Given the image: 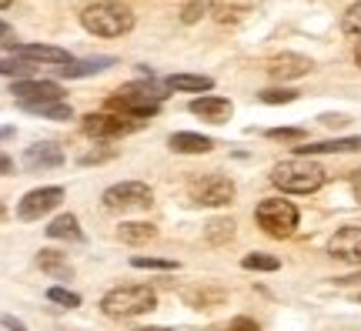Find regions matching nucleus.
Returning <instances> with one entry per match:
<instances>
[{
  "instance_id": "33",
  "label": "nucleus",
  "mask_w": 361,
  "mask_h": 331,
  "mask_svg": "<svg viewBox=\"0 0 361 331\" xmlns=\"http://www.w3.org/2000/svg\"><path fill=\"white\" fill-rule=\"evenodd\" d=\"M271 140H305V131L301 128H274L268 131Z\"/></svg>"
},
{
  "instance_id": "2",
  "label": "nucleus",
  "mask_w": 361,
  "mask_h": 331,
  "mask_svg": "<svg viewBox=\"0 0 361 331\" xmlns=\"http://www.w3.org/2000/svg\"><path fill=\"white\" fill-rule=\"evenodd\" d=\"M80 24L94 37H124L134 27V13L121 0H97L80 11Z\"/></svg>"
},
{
  "instance_id": "19",
  "label": "nucleus",
  "mask_w": 361,
  "mask_h": 331,
  "mask_svg": "<svg viewBox=\"0 0 361 331\" xmlns=\"http://www.w3.org/2000/svg\"><path fill=\"white\" fill-rule=\"evenodd\" d=\"M117 57H87V61H71L67 67H57L61 77H90V74H101L107 67H114Z\"/></svg>"
},
{
  "instance_id": "16",
  "label": "nucleus",
  "mask_w": 361,
  "mask_h": 331,
  "mask_svg": "<svg viewBox=\"0 0 361 331\" xmlns=\"http://www.w3.org/2000/svg\"><path fill=\"white\" fill-rule=\"evenodd\" d=\"M24 164L30 171H47V167H61L64 164V151L57 144H34L24 151Z\"/></svg>"
},
{
  "instance_id": "31",
  "label": "nucleus",
  "mask_w": 361,
  "mask_h": 331,
  "mask_svg": "<svg viewBox=\"0 0 361 331\" xmlns=\"http://www.w3.org/2000/svg\"><path fill=\"white\" fill-rule=\"evenodd\" d=\"M134 267H157V271H178V261H171V258H147V255H137L130 261Z\"/></svg>"
},
{
  "instance_id": "18",
  "label": "nucleus",
  "mask_w": 361,
  "mask_h": 331,
  "mask_svg": "<svg viewBox=\"0 0 361 331\" xmlns=\"http://www.w3.org/2000/svg\"><path fill=\"white\" fill-rule=\"evenodd\" d=\"M171 151L178 154H207L214 148V140L204 138V134H191V131H178V134H171Z\"/></svg>"
},
{
  "instance_id": "26",
  "label": "nucleus",
  "mask_w": 361,
  "mask_h": 331,
  "mask_svg": "<svg viewBox=\"0 0 361 331\" xmlns=\"http://www.w3.org/2000/svg\"><path fill=\"white\" fill-rule=\"evenodd\" d=\"M234 238V221L231 217H218V221H211L207 224V241L211 244H224Z\"/></svg>"
},
{
  "instance_id": "30",
  "label": "nucleus",
  "mask_w": 361,
  "mask_h": 331,
  "mask_svg": "<svg viewBox=\"0 0 361 331\" xmlns=\"http://www.w3.org/2000/svg\"><path fill=\"white\" fill-rule=\"evenodd\" d=\"M47 301H54V305H64V308H78L80 305V294L78 291H67V288H61V284H54V288H47Z\"/></svg>"
},
{
  "instance_id": "17",
  "label": "nucleus",
  "mask_w": 361,
  "mask_h": 331,
  "mask_svg": "<svg viewBox=\"0 0 361 331\" xmlns=\"http://www.w3.org/2000/svg\"><path fill=\"white\" fill-rule=\"evenodd\" d=\"M251 4L255 0H207V11H211V17L218 24H234V20H241L251 11Z\"/></svg>"
},
{
  "instance_id": "11",
  "label": "nucleus",
  "mask_w": 361,
  "mask_h": 331,
  "mask_svg": "<svg viewBox=\"0 0 361 331\" xmlns=\"http://www.w3.org/2000/svg\"><path fill=\"white\" fill-rule=\"evenodd\" d=\"M11 94L17 97V104H51V101H64V88L54 84V80H13Z\"/></svg>"
},
{
  "instance_id": "44",
  "label": "nucleus",
  "mask_w": 361,
  "mask_h": 331,
  "mask_svg": "<svg viewBox=\"0 0 361 331\" xmlns=\"http://www.w3.org/2000/svg\"><path fill=\"white\" fill-rule=\"evenodd\" d=\"M137 331H164V328H137Z\"/></svg>"
},
{
  "instance_id": "32",
  "label": "nucleus",
  "mask_w": 361,
  "mask_h": 331,
  "mask_svg": "<svg viewBox=\"0 0 361 331\" xmlns=\"http://www.w3.org/2000/svg\"><path fill=\"white\" fill-rule=\"evenodd\" d=\"M184 301L194 308H204L207 301H224V291H184Z\"/></svg>"
},
{
  "instance_id": "12",
  "label": "nucleus",
  "mask_w": 361,
  "mask_h": 331,
  "mask_svg": "<svg viewBox=\"0 0 361 331\" xmlns=\"http://www.w3.org/2000/svg\"><path fill=\"white\" fill-rule=\"evenodd\" d=\"M328 255L345 265H361V228H341L328 238Z\"/></svg>"
},
{
  "instance_id": "29",
  "label": "nucleus",
  "mask_w": 361,
  "mask_h": 331,
  "mask_svg": "<svg viewBox=\"0 0 361 331\" xmlns=\"http://www.w3.org/2000/svg\"><path fill=\"white\" fill-rule=\"evenodd\" d=\"M258 97H261V104H291V101H298V90H291V88H268V90H261Z\"/></svg>"
},
{
  "instance_id": "1",
  "label": "nucleus",
  "mask_w": 361,
  "mask_h": 331,
  "mask_svg": "<svg viewBox=\"0 0 361 331\" xmlns=\"http://www.w3.org/2000/svg\"><path fill=\"white\" fill-rule=\"evenodd\" d=\"M271 184L284 194H314L324 184V167L311 157H288L271 167Z\"/></svg>"
},
{
  "instance_id": "40",
  "label": "nucleus",
  "mask_w": 361,
  "mask_h": 331,
  "mask_svg": "<svg viewBox=\"0 0 361 331\" xmlns=\"http://www.w3.org/2000/svg\"><path fill=\"white\" fill-rule=\"evenodd\" d=\"M11 37H13L11 24H4V20H0V40H11Z\"/></svg>"
},
{
  "instance_id": "43",
  "label": "nucleus",
  "mask_w": 361,
  "mask_h": 331,
  "mask_svg": "<svg viewBox=\"0 0 361 331\" xmlns=\"http://www.w3.org/2000/svg\"><path fill=\"white\" fill-rule=\"evenodd\" d=\"M13 0H0V11H4V7H11Z\"/></svg>"
},
{
  "instance_id": "5",
  "label": "nucleus",
  "mask_w": 361,
  "mask_h": 331,
  "mask_svg": "<svg viewBox=\"0 0 361 331\" xmlns=\"http://www.w3.org/2000/svg\"><path fill=\"white\" fill-rule=\"evenodd\" d=\"M255 221H258V228L271 238H291L298 228V207L291 201H284V198H268V201H261L255 207Z\"/></svg>"
},
{
  "instance_id": "6",
  "label": "nucleus",
  "mask_w": 361,
  "mask_h": 331,
  "mask_svg": "<svg viewBox=\"0 0 361 331\" xmlns=\"http://www.w3.org/2000/svg\"><path fill=\"white\" fill-rule=\"evenodd\" d=\"M154 204V191L144 181H121L104 191V207L107 211H147Z\"/></svg>"
},
{
  "instance_id": "4",
  "label": "nucleus",
  "mask_w": 361,
  "mask_h": 331,
  "mask_svg": "<svg viewBox=\"0 0 361 331\" xmlns=\"http://www.w3.org/2000/svg\"><path fill=\"white\" fill-rule=\"evenodd\" d=\"M157 308V291L147 284H121L101 298V311L107 318H137Z\"/></svg>"
},
{
  "instance_id": "20",
  "label": "nucleus",
  "mask_w": 361,
  "mask_h": 331,
  "mask_svg": "<svg viewBox=\"0 0 361 331\" xmlns=\"http://www.w3.org/2000/svg\"><path fill=\"white\" fill-rule=\"evenodd\" d=\"M44 231H47V238H57V241H84L80 221L74 215H57Z\"/></svg>"
},
{
  "instance_id": "21",
  "label": "nucleus",
  "mask_w": 361,
  "mask_h": 331,
  "mask_svg": "<svg viewBox=\"0 0 361 331\" xmlns=\"http://www.w3.org/2000/svg\"><path fill=\"white\" fill-rule=\"evenodd\" d=\"M37 267L40 271H47L51 278H57V281H71L74 278V267L67 265V258L61 255V251H51V248H44L37 255Z\"/></svg>"
},
{
  "instance_id": "15",
  "label": "nucleus",
  "mask_w": 361,
  "mask_h": 331,
  "mask_svg": "<svg viewBox=\"0 0 361 331\" xmlns=\"http://www.w3.org/2000/svg\"><path fill=\"white\" fill-rule=\"evenodd\" d=\"M361 138H338V140H314L305 148H295V157H311V154H358Z\"/></svg>"
},
{
  "instance_id": "45",
  "label": "nucleus",
  "mask_w": 361,
  "mask_h": 331,
  "mask_svg": "<svg viewBox=\"0 0 361 331\" xmlns=\"http://www.w3.org/2000/svg\"><path fill=\"white\" fill-rule=\"evenodd\" d=\"M4 215H7V211H4V204H0V221H4Z\"/></svg>"
},
{
  "instance_id": "3",
  "label": "nucleus",
  "mask_w": 361,
  "mask_h": 331,
  "mask_svg": "<svg viewBox=\"0 0 361 331\" xmlns=\"http://www.w3.org/2000/svg\"><path fill=\"white\" fill-rule=\"evenodd\" d=\"M168 88H161L157 80L151 84H128V88L114 90L111 97H107V107L111 111H121L124 117L130 121H144V117H154L161 111V101L168 97L164 94Z\"/></svg>"
},
{
  "instance_id": "24",
  "label": "nucleus",
  "mask_w": 361,
  "mask_h": 331,
  "mask_svg": "<svg viewBox=\"0 0 361 331\" xmlns=\"http://www.w3.org/2000/svg\"><path fill=\"white\" fill-rule=\"evenodd\" d=\"M27 114H37V117H47V121H71L74 117V107L64 101H51V104H20Z\"/></svg>"
},
{
  "instance_id": "28",
  "label": "nucleus",
  "mask_w": 361,
  "mask_h": 331,
  "mask_svg": "<svg viewBox=\"0 0 361 331\" xmlns=\"http://www.w3.org/2000/svg\"><path fill=\"white\" fill-rule=\"evenodd\" d=\"M341 30L348 34V37H358L361 40V0L358 4H351L345 17H341Z\"/></svg>"
},
{
  "instance_id": "42",
  "label": "nucleus",
  "mask_w": 361,
  "mask_h": 331,
  "mask_svg": "<svg viewBox=\"0 0 361 331\" xmlns=\"http://www.w3.org/2000/svg\"><path fill=\"white\" fill-rule=\"evenodd\" d=\"M355 64L361 67V40H358V47H355Z\"/></svg>"
},
{
  "instance_id": "35",
  "label": "nucleus",
  "mask_w": 361,
  "mask_h": 331,
  "mask_svg": "<svg viewBox=\"0 0 361 331\" xmlns=\"http://www.w3.org/2000/svg\"><path fill=\"white\" fill-rule=\"evenodd\" d=\"M197 17H201V4H197V0H191V4L184 7V24H194Z\"/></svg>"
},
{
  "instance_id": "23",
  "label": "nucleus",
  "mask_w": 361,
  "mask_h": 331,
  "mask_svg": "<svg viewBox=\"0 0 361 331\" xmlns=\"http://www.w3.org/2000/svg\"><path fill=\"white\" fill-rule=\"evenodd\" d=\"M164 88L168 90H188V94H207V90L214 88V80L204 74H171L164 80Z\"/></svg>"
},
{
  "instance_id": "10",
  "label": "nucleus",
  "mask_w": 361,
  "mask_h": 331,
  "mask_svg": "<svg viewBox=\"0 0 361 331\" xmlns=\"http://www.w3.org/2000/svg\"><path fill=\"white\" fill-rule=\"evenodd\" d=\"M4 51H11V57H24L34 64H54V67H67L74 57L64 47H51V44H17V40H0Z\"/></svg>"
},
{
  "instance_id": "37",
  "label": "nucleus",
  "mask_w": 361,
  "mask_h": 331,
  "mask_svg": "<svg viewBox=\"0 0 361 331\" xmlns=\"http://www.w3.org/2000/svg\"><path fill=\"white\" fill-rule=\"evenodd\" d=\"M107 157H114V151H101V154H87V157H80L84 164H94V161H107Z\"/></svg>"
},
{
  "instance_id": "41",
  "label": "nucleus",
  "mask_w": 361,
  "mask_h": 331,
  "mask_svg": "<svg viewBox=\"0 0 361 331\" xmlns=\"http://www.w3.org/2000/svg\"><path fill=\"white\" fill-rule=\"evenodd\" d=\"M338 281V284H358V281H361V271H358V275H348V278H335Z\"/></svg>"
},
{
  "instance_id": "25",
  "label": "nucleus",
  "mask_w": 361,
  "mask_h": 331,
  "mask_svg": "<svg viewBox=\"0 0 361 331\" xmlns=\"http://www.w3.org/2000/svg\"><path fill=\"white\" fill-rule=\"evenodd\" d=\"M37 71L34 61H24V57H0V74L13 77V80H30Z\"/></svg>"
},
{
  "instance_id": "38",
  "label": "nucleus",
  "mask_w": 361,
  "mask_h": 331,
  "mask_svg": "<svg viewBox=\"0 0 361 331\" xmlns=\"http://www.w3.org/2000/svg\"><path fill=\"white\" fill-rule=\"evenodd\" d=\"M351 191H355V198H358V204H361V167L351 174Z\"/></svg>"
},
{
  "instance_id": "39",
  "label": "nucleus",
  "mask_w": 361,
  "mask_h": 331,
  "mask_svg": "<svg viewBox=\"0 0 361 331\" xmlns=\"http://www.w3.org/2000/svg\"><path fill=\"white\" fill-rule=\"evenodd\" d=\"M11 171H13V161L7 154H0V174H11Z\"/></svg>"
},
{
  "instance_id": "8",
  "label": "nucleus",
  "mask_w": 361,
  "mask_h": 331,
  "mask_svg": "<svg viewBox=\"0 0 361 331\" xmlns=\"http://www.w3.org/2000/svg\"><path fill=\"white\" fill-rule=\"evenodd\" d=\"M141 128V121H130L124 114H111V111H94V114L84 117V134L94 140H114V138H124L130 131Z\"/></svg>"
},
{
  "instance_id": "34",
  "label": "nucleus",
  "mask_w": 361,
  "mask_h": 331,
  "mask_svg": "<svg viewBox=\"0 0 361 331\" xmlns=\"http://www.w3.org/2000/svg\"><path fill=\"white\" fill-rule=\"evenodd\" d=\"M224 331H261V328H258V321L255 318H234Z\"/></svg>"
},
{
  "instance_id": "36",
  "label": "nucleus",
  "mask_w": 361,
  "mask_h": 331,
  "mask_svg": "<svg viewBox=\"0 0 361 331\" xmlns=\"http://www.w3.org/2000/svg\"><path fill=\"white\" fill-rule=\"evenodd\" d=\"M0 321H4V328H11V331H27V328H24V321L11 318V315H4V318H0Z\"/></svg>"
},
{
  "instance_id": "13",
  "label": "nucleus",
  "mask_w": 361,
  "mask_h": 331,
  "mask_svg": "<svg viewBox=\"0 0 361 331\" xmlns=\"http://www.w3.org/2000/svg\"><path fill=\"white\" fill-rule=\"evenodd\" d=\"M311 71H314V61L301 57V54H278L268 61V74L274 80H295V77H305Z\"/></svg>"
},
{
  "instance_id": "14",
  "label": "nucleus",
  "mask_w": 361,
  "mask_h": 331,
  "mask_svg": "<svg viewBox=\"0 0 361 331\" xmlns=\"http://www.w3.org/2000/svg\"><path fill=\"white\" fill-rule=\"evenodd\" d=\"M231 101L228 97H214V94H204V97H194L191 101V114L204 117V121H214V124H224L231 117Z\"/></svg>"
},
{
  "instance_id": "22",
  "label": "nucleus",
  "mask_w": 361,
  "mask_h": 331,
  "mask_svg": "<svg viewBox=\"0 0 361 331\" xmlns=\"http://www.w3.org/2000/svg\"><path fill=\"white\" fill-rule=\"evenodd\" d=\"M157 238V228L154 224H147V221H124L121 228H117V241H124V244H147V241H154Z\"/></svg>"
},
{
  "instance_id": "9",
  "label": "nucleus",
  "mask_w": 361,
  "mask_h": 331,
  "mask_svg": "<svg viewBox=\"0 0 361 331\" xmlns=\"http://www.w3.org/2000/svg\"><path fill=\"white\" fill-rule=\"evenodd\" d=\"M61 201H64V188H54V184L51 188H34V191H27L17 201V217L20 221H37L47 211H54Z\"/></svg>"
},
{
  "instance_id": "27",
  "label": "nucleus",
  "mask_w": 361,
  "mask_h": 331,
  "mask_svg": "<svg viewBox=\"0 0 361 331\" xmlns=\"http://www.w3.org/2000/svg\"><path fill=\"white\" fill-rule=\"evenodd\" d=\"M241 265L247 267V271H278L281 267V261L274 255H264V251H255V255H245V261Z\"/></svg>"
},
{
  "instance_id": "46",
  "label": "nucleus",
  "mask_w": 361,
  "mask_h": 331,
  "mask_svg": "<svg viewBox=\"0 0 361 331\" xmlns=\"http://www.w3.org/2000/svg\"><path fill=\"white\" fill-rule=\"evenodd\" d=\"M358 301H361V294H358Z\"/></svg>"
},
{
  "instance_id": "7",
  "label": "nucleus",
  "mask_w": 361,
  "mask_h": 331,
  "mask_svg": "<svg viewBox=\"0 0 361 331\" xmlns=\"http://www.w3.org/2000/svg\"><path fill=\"white\" fill-rule=\"evenodd\" d=\"M188 194L201 207H228L234 201V181L224 178V174H201V178L191 181Z\"/></svg>"
}]
</instances>
